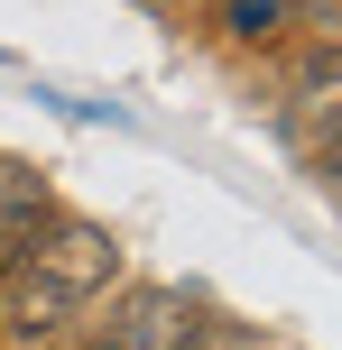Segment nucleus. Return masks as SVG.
I'll list each match as a JSON object with an SVG mask.
<instances>
[{
    "mask_svg": "<svg viewBox=\"0 0 342 350\" xmlns=\"http://www.w3.org/2000/svg\"><path fill=\"white\" fill-rule=\"evenodd\" d=\"M121 286V240L84 212H56L28 249H10L0 267V341H65L93 304Z\"/></svg>",
    "mask_w": 342,
    "mask_h": 350,
    "instance_id": "obj_1",
    "label": "nucleus"
},
{
    "mask_svg": "<svg viewBox=\"0 0 342 350\" xmlns=\"http://www.w3.org/2000/svg\"><path fill=\"white\" fill-rule=\"evenodd\" d=\"M296 111H306L315 129H333V139H342V55H333V65H315L306 83H296Z\"/></svg>",
    "mask_w": 342,
    "mask_h": 350,
    "instance_id": "obj_5",
    "label": "nucleus"
},
{
    "mask_svg": "<svg viewBox=\"0 0 342 350\" xmlns=\"http://www.w3.org/2000/svg\"><path fill=\"white\" fill-rule=\"evenodd\" d=\"M47 221H56V185H47V166L0 157V258H10V249H28Z\"/></svg>",
    "mask_w": 342,
    "mask_h": 350,
    "instance_id": "obj_3",
    "label": "nucleus"
},
{
    "mask_svg": "<svg viewBox=\"0 0 342 350\" xmlns=\"http://www.w3.org/2000/svg\"><path fill=\"white\" fill-rule=\"evenodd\" d=\"M0 267H10V258H0Z\"/></svg>",
    "mask_w": 342,
    "mask_h": 350,
    "instance_id": "obj_8",
    "label": "nucleus"
},
{
    "mask_svg": "<svg viewBox=\"0 0 342 350\" xmlns=\"http://www.w3.org/2000/svg\"><path fill=\"white\" fill-rule=\"evenodd\" d=\"M287 28H296L287 0H222V37H232V46H278Z\"/></svg>",
    "mask_w": 342,
    "mask_h": 350,
    "instance_id": "obj_4",
    "label": "nucleus"
},
{
    "mask_svg": "<svg viewBox=\"0 0 342 350\" xmlns=\"http://www.w3.org/2000/svg\"><path fill=\"white\" fill-rule=\"evenodd\" d=\"M195 350H269V341H241V332H213V323H204V332H195Z\"/></svg>",
    "mask_w": 342,
    "mask_h": 350,
    "instance_id": "obj_7",
    "label": "nucleus"
},
{
    "mask_svg": "<svg viewBox=\"0 0 342 350\" xmlns=\"http://www.w3.org/2000/svg\"><path fill=\"white\" fill-rule=\"evenodd\" d=\"M74 332H84V350H195V332H204V304L185 295V286L139 277V286H111V295L93 304Z\"/></svg>",
    "mask_w": 342,
    "mask_h": 350,
    "instance_id": "obj_2",
    "label": "nucleus"
},
{
    "mask_svg": "<svg viewBox=\"0 0 342 350\" xmlns=\"http://www.w3.org/2000/svg\"><path fill=\"white\" fill-rule=\"evenodd\" d=\"M287 10H296V28H315V37L342 46V0H287Z\"/></svg>",
    "mask_w": 342,
    "mask_h": 350,
    "instance_id": "obj_6",
    "label": "nucleus"
}]
</instances>
